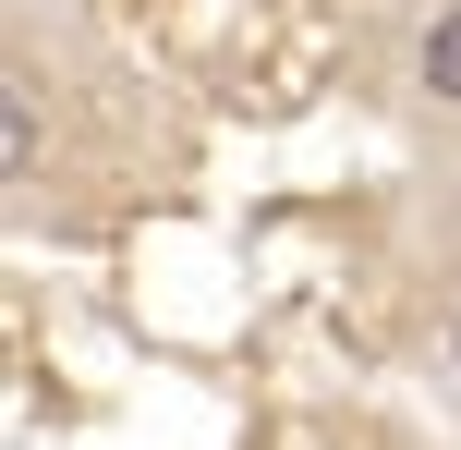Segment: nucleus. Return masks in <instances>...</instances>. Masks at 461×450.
I'll return each mask as SVG.
<instances>
[{"label": "nucleus", "mask_w": 461, "mask_h": 450, "mask_svg": "<svg viewBox=\"0 0 461 450\" xmlns=\"http://www.w3.org/2000/svg\"><path fill=\"white\" fill-rule=\"evenodd\" d=\"M413 73H425V97H438V110H461V0L425 24V61H413Z\"/></svg>", "instance_id": "f257e3e1"}, {"label": "nucleus", "mask_w": 461, "mask_h": 450, "mask_svg": "<svg viewBox=\"0 0 461 450\" xmlns=\"http://www.w3.org/2000/svg\"><path fill=\"white\" fill-rule=\"evenodd\" d=\"M0 159H13V170H37V97H24V86L0 97Z\"/></svg>", "instance_id": "f03ea898"}, {"label": "nucleus", "mask_w": 461, "mask_h": 450, "mask_svg": "<svg viewBox=\"0 0 461 450\" xmlns=\"http://www.w3.org/2000/svg\"><path fill=\"white\" fill-rule=\"evenodd\" d=\"M449 365H461V329H449Z\"/></svg>", "instance_id": "7ed1b4c3"}]
</instances>
